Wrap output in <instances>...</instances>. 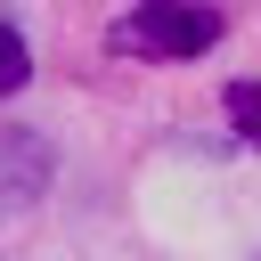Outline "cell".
Segmentation results:
<instances>
[{
  "label": "cell",
  "instance_id": "obj_2",
  "mask_svg": "<svg viewBox=\"0 0 261 261\" xmlns=\"http://www.w3.org/2000/svg\"><path fill=\"white\" fill-rule=\"evenodd\" d=\"M49 179H57V147H49L41 130L8 122V130H0V220L33 212V204L49 196Z\"/></svg>",
  "mask_w": 261,
  "mask_h": 261
},
{
  "label": "cell",
  "instance_id": "obj_4",
  "mask_svg": "<svg viewBox=\"0 0 261 261\" xmlns=\"http://www.w3.org/2000/svg\"><path fill=\"white\" fill-rule=\"evenodd\" d=\"M228 122L261 147V82H228Z\"/></svg>",
  "mask_w": 261,
  "mask_h": 261
},
{
  "label": "cell",
  "instance_id": "obj_1",
  "mask_svg": "<svg viewBox=\"0 0 261 261\" xmlns=\"http://www.w3.org/2000/svg\"><path fill=\"white\" fill-rule=\"evenodd\" d=\"M106 41L122 57H204L220 41V8H204V0H139Z\"/></svg>",
  "mask_w": 261,
  "mask_h": 261
},
{
  "label": "cell",
  "instance_id": "obj_3",
  "mask_svg": "<svg viewBox=\"0 0 261 261\" xmlns=\"http://www.w3.org/2000/svg\"><path fill=\"white\" fill-rule=\"evenodd\" d=\"M24 82H33V49H24V33H16V24H0V98H8V90H24Z\"/></svg>",
  "mask_w": 261,
  "mask_h": 261
}]
</instances>
